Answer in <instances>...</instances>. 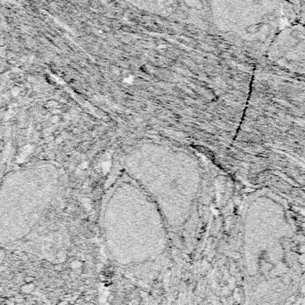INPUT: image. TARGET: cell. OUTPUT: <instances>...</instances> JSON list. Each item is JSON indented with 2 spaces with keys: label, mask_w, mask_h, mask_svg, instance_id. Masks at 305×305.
I'll return each instance as SVG.
<instances>
[{
  "label": "cell",
  "mask_w": 305,
  "mask_h": 305,
  "mask_svg": "<svg viewBox=\"0 0 305 305\" xmlns=\"http://www.w3.org/2000/svg\"><path fill=\"white\" fill-rule=\"evenodd\" d=\"M23 281H24L26 284H30V283H32V282L35 281V277H31V276H27V277H24Z\"/></svg>",
  "instance_id": "cell-1"
},
{
  "label": "cell",
  "mask_w": 305,
  "mask_h": 305,
  "mask_svg": "<svg viewBox=\"0 0 305 305\" xmlns=\"http://www.w3.org/2000/svg\"><path fill=\"white\" fill-rule=\"evenodd\" d=\"M303 13H304V19H305V7L303 8Z\"/></svg>",
  "instance_id": "cell-4"
},
{
  "label": "cell",
  "mask_w": 305,
  "mask_h": 305,
  "mask_svg": "<svg viewBox=\"0 0 305 305\" xmlns=\"http://www.w3.org/2000/svg\"><path fill=\"white\" fill-rule=\"evenodd\" d=\"M52 265H51V263L50 262H49V261H43L42 262V267L44 268H49L50 267H51Z\"/></svg>",
  "instance_id": "cell-2"
},
{
  "label": "cell",
  "mask_w": 305,
  "mask_h": 305,
  "mask_svg": "<svg viewBox=\"0 0 305 305\" xmlns=\"http://www.w3.org/2000/svg\"><path fill=\"white\" fill-rule=\"evenodd\" d=\"M54 269H55V270H57V271H62V270H63V268H62V266L58 265V266H54Z\"/></svg>",
  "instance_id": "cell-3"
}]
</instances>
